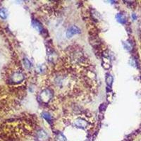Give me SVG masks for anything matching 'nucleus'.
Returning a JSON list of instances; mask_svg holds the SVG:
<instances>
[{
  "label": "nucleus",
  "mask_w": 141,
  "mask_h": 141,
  "mask_svg": "<svg viewBox=\"0 0 141 141\" xmlns=\"http://www.w3.org/2000/svg\"><path fill=\"white\" fill-rule=\"evenodd\" d=\"M42 116H43L46 120L47 121H49V122H50L51 121V116H50V115L47 113V112H43L42 113Z\"/></svg>",
  "instance_id": "11"
},
{
  "label": "nucleus",
  "mask_w": 141,
  "mask_h": 141,
  "mask_svg": "<svg viewBox=\"0 0 141 141\" xmlns=\"http://www.w3.org/2000/svg\"><path fill=\"white\" fill-rule=\"evenodd\" d=\"M80 32V30L78 28L74 26H71L68 29V30L66 31V36L67 38H72L74 35L78 34Z\"/></svg>",
  "instance_id": "1"
},
{
  "label": "nucleus",
  "mask_w": 141,
  "mask_h": 141,
  "mask_svg": "<svg viewBox=\"0 0 141 141\" xmlns=\"http://www.w3.org/2000/svg\"><path fill=\"white\" fill-rule=\"evenodd\" d=\"M74 124L76 126H77L78 128H86L88 125V123L82 119V118H77L76 121L74 122Z\"/></svg>",
  "instance_id": "3"
},
{
  "label": "nucleus",
  "mask_w": 141,
  "mask_h": 141,
  "mask_svg": "<svg viewBox=\"0 0 141 141\" xmlns=\"http://www.w3.org/2000/svg\"><path fill=\"white\" fill-rule=\"evenodd\" d=\"M32 25H33V26L35 27V28H36V29H37L38 30H39V31H41V30H42V27L41 24H40L38 21L34 20V21L32 22Z\"/></svg>",
  "instance_id": "5"
},
{
  "label": "nucleus",
  "mask_w": 141,
  "mask_h": 141,
  "mask_svg": "<svg viewBox=\"0 0 141 141\" xmlns=\"http://www.w3.org/2000/svg\"><path fill=\"white\" fill-rule=\"evenodd\" d=\"M116 18H117L118 20L120 23H122V24H124V23H125L126 22L125 17L123 16L122 14H118L117 16H116Z\"/></svg>",
  "instance_id": "7"
},
{
  "label": "nucleus",
  "mask_w": 141,
  "mask_h": 141,
  "mask_svg": "<svg viewBox=\"0 0 141 141\" xmlns=\"http://www.w3.org/2000/svg\"><path fill=\"white\" fill-rule=\"evenodd\" d=\"M24 65H25V66L27 68H30L31 67V64H30V61H29L28 59H24Z\"/></svg>",
  "instance_id": "10"
},
{
  "label": "nucleus",
  "mask_w": 141,
  "mask_h": 141,
  "mask_svg": "<svg viewBox=\"0 0 141 141\" xmlns=\"http://www.w3.org/2000/svg\"><path fill=\"white\" fill-rule=\"evenodd\" d=\"M0 17L3 19L6 18V12L4 9H0Z\"/></svg>",
  "instance_id": "8"
},
{
  "label": "nucleus",
  "mask_w": 141,
  "mask_h": 141,
  "mask_svg": "<svg viewBox=\"0 0 141 141\" xmlns=\"http://www.w3.org/2000/svg\"><path fill=\"white\" fill-rule=\"evenodd\" d=\"M24 76L23 74H20V73H16L15 74H14L13 77H12V79L15 82H21L23 80H24Z\"/></svg>",
  "instance_id": "4"
},
{
  "label": "nucleus",
  "mask_w": 141,
  "mask_h": 141,
  "mask_svg": "<svg viewBox=\"0 0 141 141\" xmlns=\"http://www.w3.org/2000/svg\"><path fill=\"white\" fill-rule=\"evenodd\" d=\"M37 139L40 141H46L48 139V135L43 130H40L36 135Z\"/></svg>",
  "instance_id": "2"
},
{
  "label": "nucleus",
  "mask_w": 141,
  "mask_h": 141,
  "mask_svg": "<svg viewBox=\"0 0 141 141\" xmlns=\"http://www.w3.org/2000/svg\"><path fill=\"white\" fill-rule=\"evenodd\" d=\"M56 141H66V138L62 133H59L56 137Z\"/></svg>",
  "instance_id": "6"
},
{
  "label": "nucleus",
  "mask_w": 141,
  "mask_h": 141,
  "mask_svg": "<svg viewBox=\"0 0 141 141\" xmlns=\"http://www.w3.org/2000/svg\"><path fill=\"white\" fill-rule=\"evenodd\" d=\"M112 82H113V78L112 76L109 75L107 77H106V83L108 86H111L112 84Z\"/></svg>",
  "instance_id": "9"
}]
</instances>
